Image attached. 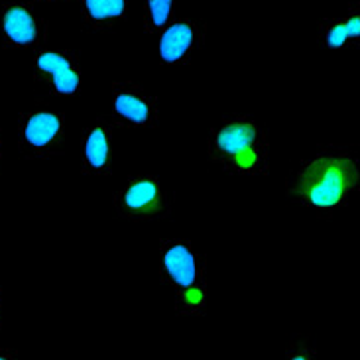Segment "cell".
Wrapping results in <instances>:
<instances>
[{"mask_svg":"<svg viewBox=\"0 0 360 360\" xmlns=\"http://www.w3.org/2000/svg\"><path fill=\"white\" fill-rule=\"evenodd\" d=\"M68 140V115L44 101L22 108L16 122V144L24 160H51L63 154Z\"/></svg>","mask_w":360,"mask_h":360,"instance_id":"4","label":"cell"},{"mask_svg":"<svg viewBox=\"0 0 360 360\" xmlns=\"http://www.w3.org/2000/svg\"><path fill=\"white\" fill-rule=\"evenodd\" d=\"M2 307H4V295H2V288H0V329H2Z\"/></svg>","mask_w":360,"mask_h":360,"instance_id":"18","label":"cell"},{"mask_svg":"<svg viewBox=\"0 0 360 360\" xmlns=\"http://www.w3.org/2000/svg\"><path fill=\"white\" fill-rule=\"evenodd\" d=\"M270 128L244 112L217 120L207 134V156L226 176H266L270 172Z\"/></svg>","mask_w":360,"mask_h":360,"instance_id":"2","label":"cell"},{"mask_svg":"<svg viewBox=\"0 0 360 360\" xmlns=\"http://www.w3.org/2000/svg\"><path fill=\"white\" fill-rule=\"evenodd\" d=\"M2 160H4V136L0 130V172H2Z\"/></svg>","mask_w":360,"mask_h":360,"instance_id":"16","label":"cell"},{"mask_svg":"<svg viewBox=\"0 0 360 360\" xmlns=\"http://www.w3.org/2000/svg\"><path fill=\"white\" fill-rule=\"evenodd\" d=\"M36 2H44V4H63V2H71V0H36Z\"/></svg>","mask_w":360,"mask_h":360,"instance_id":"17","label":"cell"},{"mask_svg":"<svg viewBox=\"0 0 360 360\" xmlns=\"http://www.w3.org/2000/svg\"><path fill=\"white\" fill-rule=\"evenodd\" d=\"M49 22L30 2H6L0 8V44L14 51H36L46 46Z\"/></svg>","mask_w":360,"mask_h":360,"instance_id":"8","label":"cell"},{"mask_svg":"<svg viewBox=\"0 0 360 360\" xmlns=\"http://www.w3.org/2000/svg\"><path fill=\"white\" fill-rule=\"evenodd\" d=\"M32 77L56 98H75L83 89V63L75 49L39 48L32 58Z\"/></svg>","mask_w":360,"mask_h":360,"instance_id":"6","label":"cell"},{"mask_svg":"<svg viewBox=\"0 0 360 360\" xmlns=\"http://www.w3.org/2000/svg\"><path fill=\"white\" fill-rule=\"evenodd\" d=\"M160 282L167 288L177 317L201 319L207 315L209 260L189 238H160L156 250Z\"/></svg>","mask_w":360,"mask_h":360,"instance_id":"3","label":"cell"},{"mask_svg":"<svg viewBox=\"0 0 360 360\" xmlns=\"http://www.w3.org/2000/svg\"><path fill=\"white\" fill-rule=\"evenodd\" d=\"M83 30L107 34L118 30L130 16V0H75Z\"/></svg>","mask_w":360,"mask_h":360,"instance_id":"12","label":"cell"},{"mask_svg":"<svg viewBox=\"0 0 360 360\" xmlns=\"http://www.w3.org/2000/svg\"><path fill=\"white\" fill-rule=\"evenodd\" d=\"M207 22L201 18H172L158 34V61L166 68L191 65L205 48Z\"/></svg>","mask_w":360,"mask_h":360,"instance_id":"9","label":"cell"},{"mask_svg":"<svg viewBox=\"0 0 360 360\" xmlns=\"http://www.w3.org/2000/svg\"><path fill=\"white\" fill-rule=\"evenodd\" d=\"M360 193V150L354 144H319L300 158L285 179V197L319 219H333Z\"/></svg>","mask_w":360,"mask_h":360,"instance_id":"1","label":"cell"},{"mask_svg":"<svg viewBox=\"0 0 360 360\" xmlns=\"http://www.w3.org/2000/svg\"><path fill=\"white\" fill-rule=\"evenodd\" d=\"M176 191L158 176L138 174L130 176L112 197V207L118 219L130 223L164 221L174 213Z\"/></svg>","mask_w":360,"mask_h":360,"instance_id":"5","label":"cell"},{"mask_svg":"<svg viewBox=\"0 0 360 360\" xmlns=\"http://www.w3.org/2000/svg\"><path fill=\"white\" fill-rule=\"evenodd\" d=\"M177 0H142V26L150 36H158L174 18Z\"/></svg>","mask_w":360,"mask_h":360,"instance_id":"13","label":"cell"},{"mask_svg":"<svg viewBox=\"0 0 360 360\" xmlns=\"http://www.w3.org/2000/svg\"><path fill=\"white\" fill-rule=\"evenodd\" d=\"M117 124L108 115L95 118L81 136V174L87 177L112 176Z\"/></svg>","mask_w":360,"mask_h":360,"instance_id":"10","label":"cell"},{"mask_svg":"<svg viewBox=\"0 0 360 360\" xmlns=\"http://www.w3.org/2000/svg\"><path fill=\"white\" fill-rule=\"evenodd\" d=\"M313 354H317V349L313 347L309 339H293L290 347L285 349V356L288 359H313Z\"/></svg>","mask_w":360,"mask_h":360,"instance_id":"14","label":"cell"},{"mask_svg":"<svg viewBox=\"0 0 360 360\" xmlns=\"http://www.w3.org/2000/svg\"><path fill=\"white\" fill-rule=\"evenodd\" d=\"M317 44L327 51H345L360 46V4L352 2L347 8L327 16L317 24Z\"/></svg>","mask_w":360,"mask_h":360,"instance_id":"11","label":"cell"},{"mask_svg":"<svg viewBox=\"0 0 360 360\" xmlns=\"http://www.w3.org/2000/svg\"><path fill=\"white\" fill-rule=\"evenodd\" d=\"M108 117L117 128L154 130L160 127L162 112L158 97L136 81H115L110 85Z\"/></svg>","mask_w":360,"mask_h":360,"instance_id":"7","label":"cell"},{"mask_svg":"<svg viewBox=\"0 0 360 360\" xmlns=\"http://www.w3.org/2000/svg\"><path fill=\"white\" fill-rule=\"evenodd\" d=\"M18 354V351L14 349H0V359H14Z\"/></svg>","mask_w":360,"mask_h":360,"instance_id":"15","label":"cell"}]
</instances>
